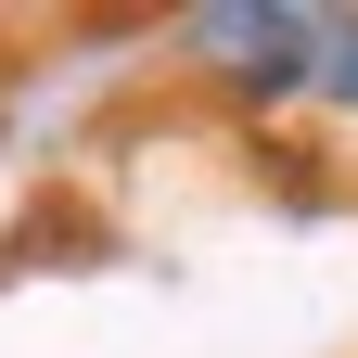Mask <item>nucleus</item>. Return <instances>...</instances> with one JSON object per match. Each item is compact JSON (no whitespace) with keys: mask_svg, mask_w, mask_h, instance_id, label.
<instances>
[{"mask_svg":"<svg viewBox=\"0 0 358 358\" xmlns=\"http://www.w3.org/2000/svg\"><path fill=\"white\" fill-rule=\"evenodd\" d=\"M192 52L217 77H243V90H294L307 77V13H282V0H205V13H192Z\"/></svg>","mask_w":358,"mask_h":358,"instance_id":"nucleus-1","label":"nucleus"},{"mask_svg":"<svg viewBox=\"0 0 358 358\" xmlns=\"http://www.w3.org/2000/svg\"><path fill=\"white\" fill-rule=\"evenodd\" d=\"M307 77H320L333 103H358V13H333V26H307Z\"/></svg>","mask_w":358,"mask_h":358,"instance_id":"nucleus-2","label":"nucleus"}]
</instances>
